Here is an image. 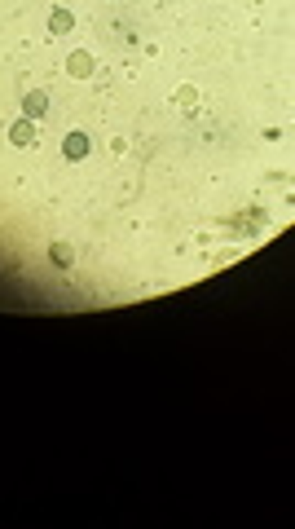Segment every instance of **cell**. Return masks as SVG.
<instances>
[{
    "mask_svg": "<svg viewBox=\"0 0 295 529\" xmlns=\"http://www.w3.org/2000/svg\"><path fill=\"white\" fill-rule=\"evenodd\" d=\"M62 154H66V159H84V154H88V137H84V132H66Z\"/></svg>",
    "mask_w": 295,
    "mask_h": 529,
    "instance_id": "obj_4",
    "label": "cell"
},
{
    "mask_svg": "<svg viewBox=\"0 0 295 529\" xmlns=\"http://www.w3.org/2000/svg\"><path fill=\"white\" fill-rule=\"evenodd\" d=\"M49 260L57 264V269H70V260H75V251H70L66 243H53V247H49Z\"/></svg>",
    "mask_w": 295,
    "mask_h": 529,
    "instance_id": "obj_6",
    "label": "cell"
},
{
    "mask_svg": "<svg viewBox=\"0 0 295 529\" xmlns=\"http://www.w3.org/2000/svg\"><path fill=\"white\" fill-rule=\"evenodd\" d=\"M44 111H49V93H44V89H31L27 98H22V115H27V119H40Z\"/></svg>",
    "mask_w": 295,
    "mask_h": 529,
    "instance_id": "obj_2",
    "label": "cell"
},
{
    "mask_svg": "<svg viewBox=\"0 0 295 529\" xmlns=\"http://www.w3.org/2000/svg\"><path fill=\"white\" fill-rule=\"evenodd\" d=\"M176 102H181V111H194V106H198V93L190 89V84H181V89H176Z\"/></svg>",
    "mask_w": 295,
    "mask_h": 529,
    "instance_id": "obj_7",
    "label": "cell"
},
{
    "mask_svg": "<svg viewBox=\"0 0 295 529\" xmlns=\"http://www.w3.org/2000/svg\"><path fill=\"white\" fill-rule=\"evenodd\" d=\"M66 71H70L75 80H88V75H93V53H88V49H75V53L66 57Z\"/></svg>",
    "mask_w": 295,
    "mask_h": 529,
    "instance_id": "obj_3",
    "label": "cell"
},
{
    "mask_svg": "<svg viewBox=\"0 0 295 529\" xmlns=\"http://www.w3.org/2000/svg\"><path fill=\"white\" fill-rule=\"evenodd\" d=\"M70 27H75V18H70V9H53V14H49V31H53V35H66Z\"/></svg>",
    "mask_w": 295,
    "mask_h": 529,
    "instance_id": "obj_5",
    "label": "cell"
},
{
    "mask_svg": "<svg viewBox=\"0 0 295 529\" xmlns=\"http://www.w3.org/2000/svg\"><path fill=\"white\" fill-rule=\"evenodd\" d=\"M9 141H14V146H35V119H14V124H9Z\"/></svg>",
    "mask_w": 295,
    "mask_h": 529,
    "instance_id": "obj_1",
    "label": "cell"
}]
</instances>
